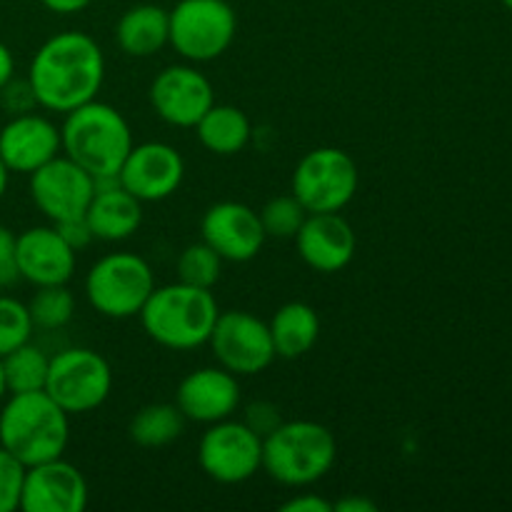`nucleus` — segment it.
<instances>
[{"label":"nucleus","instance_id":"5701e85b","mask_svg":"<svg viewBox=\"0 0 512 512\" xmlns=\"http://www.w3.org/2000/svg\"><path fill=\"white\" fill-rule=\"evenodd\" d=\"M268 328L275 345V355L285 360H295L310 353L313 345L318 343L320 318L313 305L293 300V303H285L283 308L275 310Z\"/></svg>","mask_w":512,"mask_h":512},{"label":"nucleus","instance_id":"2eb2a0df","mask_svg":"<svg viewBox=\"0 0 512 512\" xmlns=\"http://www.w3.org/2000/svg\"><path fill=\"white\" fill-rule=\"evenodd\" d=\"M200 233L203 243H208L223 258V263H248L260 253L268 238L260 223V213L235 200L210 205L200 223Z\"/></svg>","mask_w":512,"mask_h":512},{"label":"nucleus","instance_id":"f704fd0d","mask_svg":"<svg viewBox=\"0 0 512 512\" xmlns=\"http://www.w3.org/2000/svg\"><path fill=\"white\" fill-rule=\"evenodd\" d=\"M55 228H58V233L63 235L65 243H68L75 253L88 248V245L95 240L93 233H90L88 223H85V215L83 218H73V220H65V223H58Z\"/></svg>","mask_w":512,"mask_h":512},{"label":"nucleus","instance_id":"9b49d317","mask_svg":"<svg viewBox=\"0 0 512 512\" xmlns=\"http://www.w3.org/2000/svg\"><path fill=\"white\" fill-rule=\"evenodd\" d=\"M208 343L220 368L233 375H258L278 358L268 323L248 310L220 313Z\"/></svg>","mask_w":512,"mask_h":512},{"label":"nucleus","instance_id":"a19ab883","mask_svg":"<svg viewBox=\"0 0 512 512\" xmlns=\"http://www.w3.org/2000/svg\"><path fill=\"white\" fill-rule=\"evenodd\" d=\"M8 395V385H5V370H3V358H0V403L5 400Z\"/></svg>","mask_w":512,"mask_h":512},{"label":"nucleus","instance_id":"58836bf2","mask_svg":"<svg viewBox=\"0 0 512 512\" xmlns=\"http://www.w3.org/2000/svg\"><path fill=\"white\" fill-rule=\"evenodd\" d=\"M15 78V58L8 45L0 40V88Z\"/></svg>","mask_w":512,"mask_h":512},{"label":"nucleus","instance_id":"6ab92c4d","mask_svg":"<svg viewBox=\"0 0 512 512\" xmlns=\"http://www.w3.org/2000/svg\"><path fill=\"white\" fill-rule=\"evenodd\" d=\"M175 405L193 423L210 425L230 418L240 405L238 375L225 368L193 370L180 380Z\"/></svg>","mask_w":512,"mask_h":512},{"label":"nucleus","instance_id":"79ce46f5","mask_svg":"<svg viewBox=\"0 0 512 512\" xmlns=\"http://www.w3.org/2000/svg\"><path fill=\"white\" fill-rule=\"evenodd\" d=\"M500 3H503V5H505V8H508V10H510V13H512V0H500Z\"/></svg>","mask_w":512,"mask_h":512},{"label":"nucleus","instance_id":"e433bc0d","mask_svg":"<svg viewBox=\"0 0 512 512\" xmlns=\"http://www.w3.org/2000/svg\"><path fill=\"white\" fill-rule=\"evenodd\" d=\"M333 512H378V503L360 495H345L338 503H333Z\"/></svg>","mask_w":512,"mask_h":512},{"label":"nucleus","instance_id":"7c9ffc66","mask_svg":"<svg viewBox=\"0 0 512 512\" xmlns=\"http://www.w3.org/2000/svg\"><path fill=\"white\" fill-rule=\"evenodd\" d=\"M25 465L18 458L0 448V512L20 510V495H23Z\"/></svg>","mask_w":512,"mask_h":512},{"label":"nucleus","instance_id":"4468645a","mask_svg":"<svg viewBox=\"0 0 512 512\" xmlns=\"http://www.w3.org/2000/svg\"><path fill=\"white\" fill-rule=\"evenodd\" d=\"M183 178V155L173 145L158 143V140L133 145L118 173V183L140 203H158V200L170 198L178 193Z\"/></svg>","mask_w":512,"mask_h":512},{"label":"nucleus","instance_id":"ea45409f","mask_svg":"<svg viewBox=\"0 0 512 512\" xmlns=\"http://www.w3.org/2000/svg\"><path fill=\"white\" fill-rule=\"evenodd\" d=\"M8 183H10V168L5 165V160L0 158V198H3L5 190H8Z\"/></svg>","mask_w":512,"mask_h":512},{"label":"nucleus","instance_id":"ddd939ff","mask_svg":"<svg viewBox=\"0 0 512 512\" xmlns=\"http://www.w3.org/2000/svg\"><path fill=\"white\" fill-rule=\"evenodd\" d=\"M150 105L168 125L195 128L215 105V90L193 65H168L150 85Z\"/></svg>","mask_w":512,"mask_h":512},{"label":"nucleus","instance_id":"b1692460","mask_svg":"<svg viewBox=\"0 0 512 512\" xmlns=\"http://www.w3.org/2000/svg\"><path fill=\"white\" fill-rule=\"evenodd\" d=\"M200 145L215 155H238L250 143L253 125L250 118L235 105L215 103L195 125Z\"/></svg>","mask_w":512,"mask_h":512},{"label":"nucleus","instance_id":"c756f323","mask_svg":"<svg viewBox=\"0 0 512 512\" xmlns=\"http://www.w3.org/2000/svg\"><path fill=\"white\" fill-rule=\"evenodd\" d=\"M33 330L35 325L30 320L28 303H20L10 295H0V358L18 345L28 343Z\"/></svg>","mask_w":512,"mask_h":512},{"label":"nucleus","instance_id":"412c9836","mask_svg":"<svg viewBox=\"0 0 512 512\" xmlns=\"http://www.w3.org/2000/svg\"><path fill=\"white\" fill-rule=\"evenodd\" d=\"M85 223L95 240L120 243L138 233L143 223V203L115 180H98L95 195L85 210Z\"/></svg>","mask_w":512,"mask_h":512},{"label":"nucleus","instance_id":"9d476101","mask_svg":"<svg viewBox=\"0 0 512 512\" xmlns=\"http://www.w3.org/2000/svg\"><path fill=\"white\" fill-rule=\"evenodd\" d=\"M198 463L215 483L240 485L263 470V438L243 420L210 423L200 438Z\"/></svg>","mask_w":512,"mask_h":512},{"label":"nucleus","instance_id":"a211bd4d","mask_svg":"<svg viewBox=\"0 0 512 512\" xmlns=\"http://www.w3.org/2000/svg\"><path fill=\"white\" fill-rule=\"evenodd\" d=\"M295 248L315 273H340L355 258L358 238L340 213H308L295 235Z\"/></svg>","mask_w":512,"mask_h":512},{"label":"nucleus","instance_id":"473e14b6","mask_svg":"<svg viewBox=\"0 0 512 512\" xmlns=\"http://www.w3.org/2000/svg\"><path fill=\"white\" fill-rule=\"evenodd\" d=\"M0 103H3V108L8 110L10 115H23V113H33L38 100H35V93L33 88H30L28 78L25 80L13 78L10 83H5L3 88H0Z\"/></svg>","mask_w":512,"mask_h":512},{"label":"nucleus","instance_id":"4c0bfd02","mask_svg":"<svg viewBox=\"0 0 512 512\" xmlns=\"http://www.w3.org/2000/svg\"><path fill=\"white\" fill-rule=\"evenodd\" d=\"M93 0H40L43 8H48L50 13H58V15H73L85 10Z\"/></svg>","mask_w":512,"mask_h":512},{"label":"nucleus","instance_id":"a878e982","mask_svg":"<svg viewBox=\"0 0 512 512\" xmlns=\"http://www.w3.org/2000/svg\"><path fill=\"white\" fill-rule=\"evenodd\" d=\"M50 358L28 340V343L18 345L3 355V370H5V385H8V395L13 393H35V390H45V380H48Z\"/></svg>","mask_w":512,"mask_h":512},{"label":"nucleus","instance_id":"dca6fc26","mask_svg":"<svg viewBox=\"0 0 512 512\" xmlns=\"http://www.w3.org/2000/svg\"><path fill=\"white\" fill-rule=\"evenodd\" d=\"M88 498V480L65 458L25 468L20 495L23 512H83Z\"/></svg>","mask_w":512,"mask_h":512},{"label":"nucleus","instance_id":"f8f14e48","mask_svg":"<svg viewBox=\"0 0 512 512\" xmlns=\"http://www.w3.org/2000/svg\"><path fill=\"white\" fill-rule=\"evenodd\" d=\"M95 195V178L68 155H55L30 173V198L53 225L83 218Z\"/></svg>","mask_w":512,"mask_h":512},{"label":"nucleus","instance_id":"1a4fd4ad","mask_svg":"<svg viewBox=\"0 0 512 512\" xmlns=\"http://www.w3.org/2000/svg\"><path fill=\"white\" fill-rule=\"evenodd\" d=\"M358 165L340 148H315L300 158L293 195L308 213H340L358 193Z\"/></svg>","mask_w":512,"mask_h":512},{"label":"nucleus","instance_id":"7ed1b4c3","mask_svg":"<svg viewBox=\"0 0 512 512\" xmlns=\"http://www.w3.org/2000/svg\"><path fill=\"white\" fill-rule=\"evenodd\" d=\"M70 440V415L45 390L13 393L0 410V448L25 468L63 458Z\"/></svg>","mask_w":512,"mask_h":512},{"label":"nucleus","instance_id":"f03ea898","mask_svg":"<svg viewBox=\"0 0 512 512\" xmlns=\"http://www.w3.org/2000/svg\"><path fill=\"white\" fill-rule=\"evenodd\" d=\"M133 130L118 108L98 98L65 113L60 148L73 163L98 180H115L133 148Z\"/></svg>","mask_w":512,"mask_h":512},{"label":"nucleus","instance_id":"4be33fe9","mask_svg":"<svg viewBox=\"0 0 512 512\" xmlns=\"http://www.w3.org/2000/svg\"><path fill=\"white\" fill-rule=\"evenodd\" d=\"M168 10L153 3H140L125 10L115 25L120 50L133 58H150L168 45Z\"/></svg>","mask_w":512,"mask_h":512},{"label":"nucleus","instance_id":"39448f33","mask_svg":"<svg viewBox=\"0 0 512 512\" xmlns=\"http://www.w3.org/2000/svg\"><path fill=\"white\" fill-rule=\"evenodd\" d=\"M335 435L315 420H290L263 438V470L285 488H308L333 470Z\"/></svg>","mask_w":512,"mask_h":512},{"label":"nucleus","instance_id":"c85d7f7f","mask_svg":"<svg viewBox=\"0 0 512 512\" xmlns=\"http://www.w3.org/2000/svg\"><path fill=\"white\" fill-rule=\"evenodd\" d=\"M305 218H308V210L300 205L295 195H280V198L268 200L265 208L260 210V223H263L265 235L278 240H293Z\"/></svg>","mask_w":512,"mask_h":512},{"label":"nucleus","instance_id":"0eeeda50","mask_svg":"<svg viewBox=\"0 0 512 512\" xmlns=\"http://www.w3.org/2000/svg\"><path fill=\"white\" fill-rule=\"evenodd\" d=\"M168 43L190 63H210L233 45L238 15L228 0H180L168 10Z\"/></svg>","mask_w":512,"mask_h":512},{"label":"nucleus","instance_id":"2f4dec72","mask_svg":"<svg viewBox=\"0 0 512 512\" xmlns=\"http://www.w3.org/2000/svg\"><path fill=\"white\" fill-rule=\"evenodd\" d=\"M245 425H248L253 433H258L260 438L273 433L280 423H283V415H280V408L275 403H268V400H255L245 408Z\"/></svg>","mask_w":512,"mask_h":512},{"label":"nucleus","instance_id":"72a5a7b5","mask_svg":"<svg viewBox=\"0 0 512 512\" xmlns=\"http://www.w3.org/2000/svg\"><path fill=\"white\" fill-rule=\"evenodd\" d=\"M20 278L15 263V233L0 225V288H8Z\"/></svg>","mask_w":512,"mask_h":512},{"label":"nucleus","instance_id":"f257e3e1","mask_svg":"<svg viewBox=\"0 0 512 512\" xmlns=\"http://www.w3.org/2000/svg\"><path fill=\"white\" fill-rule=\"evenodd\" d=\"M105 80V55L100 45L80 30L55 33L35 50L28 83L40 108L70 113L98 98Z\"/></svg>","mask_w":512,"mask_h":512},{"label":"nucleus","instance_id":"c9c22d12","mask_svg":"<svg viewBox=\"0 0 512 512\" xmlns=\"http://www.w3.org/2000/svg\"><path fill=\"white\" fill-rule=\"evenodd\" d=\"M283 512H333V503L315 493H303L290 498L288 503L280 505Z\"/></svg>","mask_w":512,"mask_h":512},{"label":"nucleus","instance_id":"f3484780","mask_svg":"<svg viewBox=\"0 0 512 512\" xmlns=\"http://www.w3.org/2000/svg\"><path fill=\"white\" fill-rule=\"evenodd\" d=\"M15 263L30 285H65L75 273V250L55 225H35L15 235Z\"/></svg>","mask_w":512,"mask_h":512},{"label":"nucleus","instance_id":"aec40b11","mask_svg":"<svg viewBox=\"0 0 512 512\" xmlns=\"http://www.w3.org/2000/svg\"><path fill=\"white\" fill-rule=\"evenodd\" d=\"M60 153V128H55L53 120L45 115H10L8 123L0 128V158L10 173L30 175Z\"/></svg>","mask_w":512,"mask_h":512},{"label":"nucleus","instance_id":"423d86ee","mask_svg":"<svg viewBox=\"0 0 512 512\" xmlns=\"http://www.w3.org/2000/svg\"><path fill=\"white\" fill-rule=\"evenodd\" d=\"M155 290L148 260L135 253L103 255L85 275V298L103 318L125 320L140 315Z\"/></svg>","mask_w":512,"mask_h":512},{"label":"nucleus","instance_id":"cd10ccee","mask_svg":"<svg viewBox=\"0 0 512 512\" xmlns=\"http://www.w3.org/2000/svg\"><path fill=\"white\" fill-rule=\"evenodd\" d=\"M178 280L180 283L195 285V288H208L220 280V270H223V258L210 248L208 243H193L180 253L178 258Z\"/></svg>","mask_w":512,"mask_h":512},{"label":"nucleus","instance_id":"20e7f679","mask_svg":"<svg viewBox=\"0 0 512 512\" xmlns=\"http://www.w3.org/2000/svg\"><path fill=\"white\" fill-rule=\"evenodd\" d=\"M218 315V300L208 288L178 280L150 293L140 310V325L163 348L195 350L210 340Z\"/></svg>","mask_w":512,"mask_h":512},{"label":"nucleus","instance_id":"6e6552de","mask_svg":"<svg viewBox=\"0 0 512 512\" xmlns=\"http://www.w3.org/2000/svg\"><path fill=\"white\" fill-rule=\"evenodd\" d=\"M113 390V370L90 348H65L50 358L45 393L68 415L93 413Z\"/></svg>","mask_w":512,"mask_h":512},{"label":"nucleus","instance_id":"393cba45","mask_svg":"<svg viewBox=\"0 0 512 512\" xmlns=\"http://www.w3.org/2000/svg\"><path fill=\"white\" fill-rule=\"evenodd\" d=\"M185 415L175 403H153L140 408L128 425V435L140 448H165L185 433Z\"/></svg>","mask_w":512,"mask_h":512},{"label":"nucleus","instance_id":"bb28decb","mask_svg":"<svg viewBox=\"0 0 512 512\" xmlns=\"http://www.w3.org/2000/svg\"><path fill=\"white\" fill-rule=\"evenodd\" d=\"M30 320L35 328L60 330L73 320L75 298L65 285H40L28 303Z\"/></svg>","mask_w":512,"mask_h":512}]
</instances>
